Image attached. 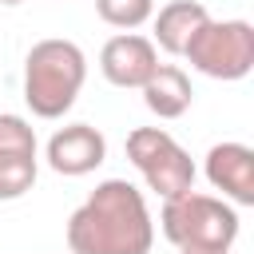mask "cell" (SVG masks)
<instances>
[{
	"label": "cell",
	"mask_w": 254,
	"mask_h": 254,
	"mask_svg": "<svg viewBox=\"0 0 254 254\" xmlns=\"http://www.w3.org/2000/svg\"><path fill=\"white\" fill-rule=\"evenodd\" d=\"M159 67V48L139 32H119L99 52V71L115 87H143Z\"/></svg>",
	"instance_id": "obj_8"
},
{
	"label": "cell",
	"mask_w": 254,
	"mask_h": 254,
	"mask_svg": "<svg viewBox=\"0 0 254 254\" xmlns=\"http://www.w3.org/2000/svg\"><path fill=\"white\" fill-rule=\"evenodd\" d=\"M44 159H48V167H52L56 175L83 179V175H91V171L107 159V139H103V131L91 127V123H67V127H60V131L48 139Z\"/></svg>",
	"instance_id": "obj_6"
},
{
	"label": "cell",
	"mask_w": 254,
	"mask_h": 254,
	"mask_svg": "<svg viewBox=\"0 0 254 254\" xmlns=\"http://www.w3.org/2000/svg\"><path fill=\"white\" fill-rule=\"evenodd\" d=\"M179 254H230V250H210V246H183Z\"/></svg>",
	"instance_id": "obj_14"
},
{
	"label": "cell",
	"mask_w": 254,
	"mask_h": 254,
	"mask_svg": "<svg viewBox=\"0 0 254 254\" xmlns=\"http://www.w3.org/2000/svg\"><path fill=\"white\" fill-rule=\"evenodd\" d=\"M206 183L230 206H254V147L246 143H214L206 151Z\"/></svg>",
	"instance_id": "obj_7"
},
{
	"label": "cell",
	"mask_w": 254,
	"mask_h": 254,
	"mask_svg": "<svg viewBox=\"0 0 254 254\" xmlns=\"http://www.w3.org/2000/svg\"><path fill=\"white\" fill-rule=\"evenodd\" d=\"M87 56L75 40H40L24 60V103L36 119H64L83 91Z\"/></svg>",
	"instance_id": "obj_2"
},
{
	"label": "cell",
	"mask_w": 254,
	"mask_h": 254,
	"mask_svg": "<svg viewBox=\"0 0 254 254\" xmlns=\"http://www.w3.org/2000/svg\"><path fill=\"white\" fill-rule=\"evenodd\" d=\"M36 151H40L36 127L24 115L0 111V155H36Z\"/></svg>",
	"instance_id": "obj_13"
},
{
	"label": "cell",
	"mask_w": 254,
	"mask_h": 254,
	"mask_svg": "<svg viewBox=\"0 0 254 254\" xmlns=\"http://www.w3.org/2000/svg\"><path fill=\"white\" fill-rule=\"evenodd\" d=\"M0 4H8V8H16V4H24V0H0Z\"/></svg>",
	"instance_id": "obj_15"
},
{
	"label": "cell",
	"mask_w": 254,
	"mask_h": 254,
	"mask_svg": "<svg viewBox=\"0 0 254 254\" xmlns=\"http://www.w3.org/2000/svg\"><path fill=\"white\" fill-rule=\"evenodd\" d=\"M155 218L147 198L127 179H103L67 218L71 254H151Z\"/></svg>",
	"instance_id": "obj_1"
},
{
	"label": "cell",
	"mask_w": 254,
	"mask_h": 254,
	"mask_svg": "<svg viewBox=\"0 0 254 254\" xmlns=\"http://www.w3.org/2000/svg\"><path fill=\"white\" fill-rule=\"evenodd\" d=\"M194 71L210 79H246L254 67V24L250 20H206L183 48Z\"/></svg>",
	"instance_id": "obj_4"
},
{
	"label": "cell",
	"mask_w": 254,
	"mask_h": 254,
	"mask_svg": "<svg viewBox=\"0 0 254 254\" xmlns=\"http://www.w3.org/2000/svg\"><path fill=\"white\" fill-rule=\"evenodd\" d=\"M139 91H143L147 111L159 115V119H179V115H187V111H190V99H194L190 75H187L179 64H159Z\"/></svg>",
	"instance_id": "obj_10"
},
{
	"label": "cell",
	"mask_w": 254,
	"mask_h": 254,
	"mask_svg": "<svg viewBox=\"0 0 254 254\" xmlns=\"http://www.w3.org/2000/svg\"><path fill=\"white\" fill-rule=\"evenodd\" d=\"M95 12L103 24L119 32H135L155 16V0H95Z\"/></svg>",
	"instance_id": "obj_12"
},
{
	"label": "cell",
	"mask_w": 254,
	"mask_h": 254,
	"mask_svg": "<svg viewBox=\"0 0 254 254\" xmlns=\"http://www.w3.org/2000/svg\"><path fill=\"white\" fill-rule=\"evenodd\" d=\"M127 159L159 198H175L194 187V159L167 127H135L127 135Z\"/></svg>",
	"instance_id": "obj_5"
},
{
	"label": "cell",
	"mask_w": 254,
	"mask_h": 254,
	"mask_svg": "<svg viewBox=\"0 0 254 254\" xmlns=\"http://www.w3.org/2000/svg\"><path fill=\"white\" fill-rule=\"evenodd\" d=\"M40 155H0V202L24 198L36 187Z\"/></svg>",
	"instance_id": "obj_11"
},
{
	"label": "cell",
	"mask_w": 254,
	"mask_h": 254,
	"mask_svg": "<svg viewBox=\"0 0 254 254\" xmlns=\"http://www.w3.org/2000/svg\"><path fill=\"white\" fill-rule=\"evenodd\" d=\"M67 254H71V250H67Z\"/></svg>",
	"instance_id": "obj_16"
},
{
	"label": "cell",
	"mask_w": 254,
	"mask_h": 254,
	"mask_svg": "<svg viewBox=\"0 0 254 254\" xmlns=\"http://www.w3.org/2000/svg\"><path fill=\"white\" fill-rule=\"evenodd\" d=\"M159 230L171 246H210V250H230L238 238V210L202 190H183L175 198H163L159 210Z\"/></svg>",
	"instance_id": "obj_3"
},
{
	"label": "cell",
	"mask_w": 254,
	"mask_h": 254,
	"mask_svg": "<svg viewBox=\"0 0 254 254\" xmlns=\"http://www.w3.org/2000/svg\"><path fill=\"white\" fill-rule=\"evenodd\" d=\"M206 20H210L206 4H198V0H171V4H163L151 16V28H155L151 32V44L163 48L167 56H183V48L190 44V36Z\"/></svg>",
	"instance_id": "obj_9"
}]
</instances>
